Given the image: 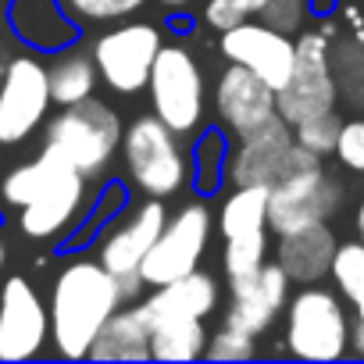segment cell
<instances>
[{"label":"cell","instance_id":"obj_1","mask_svg":"<svg viewBox=\"0 0 364 364\" xmlns=\"http://www.w3.org/2000/svg\"><path fill=\"white\" fill-rule=\"evenodd\" d=\"M122 304L129 300L122 296L118 279L100 264V257L68 254L50 275V346L68 360H82L104 321Z\"/></svg>","mask_w":364,"mask_h":364},{"label":"cell","instance_id":"obj_2","mask_svg":"<svg viewBox=\"0 0 364 364\" xmlns=\"http://www.w3.org/2000/svg\"><path fill=\"white\" fill-rule=\"evenodd\" d=\"M118 157L129 190L139 197L171 200L190 186V150L182 146V136L168 129L154 111L136 114L125 125Z\"/></svg>","mask_w":364,"mask_h":364},{"label":"cell","instance_id":"obj_3","mask_svg":"<svg viewBox=\"0 0 364 364\" xmlns=\"http://www.w3.org/2000/svg\"><path fill=\"white\" fill-rule=\"evenodd\" d=\"M122 132H125L122 114L100 97L58 107V114L43 122V143L54 146L68 164H75L90 182L107 178L114 154L122 146Z\"/></svg>","mask_w":364,"mask_h":364},{"label":"cell","instance_id":"obj_4","mask_svg":"<svg viewBox=\"0 0 364 364\" xmlns=\"http://www.w3.org/2000/svg\"><path fill=\"white\" fill-rule=\"evenodd\" d=\"M282 346L296 360H339L350 353L353 318L336 286L307 282L286 300Z\"/></svg>","mask_w":364,"mask_h":364},{"label":"cell","instance_id":"obj_5","mask_svg":"<svg viewBox=\"0 0 364 364\" xmlns=\"http://www.w3.org/2000/svg\"><path fill=\"white\" fill-rule=\"evenodd\" d=\"M40 154L47 161V175H43L40 193L18 211V229L40 243H50V240L68 243L75 229L86 222L90 204H93L90 178L75 164H68L54 146L43 143Z\"/></svg>","mask_w":364,"mask_h":364},{"label":"cell","instance_id":"obj_6","mask_svg":"<svg viewBox=\"0 0 364 364\" xmlns=\"http://www.w3.org/2000/svg\"><path fill=\"white\" fill-rule=\"evenodd\" d=\"M146 97H150V111L178 136H193L204 125L208 114L204 65L186 43L171 40L161 47L146 79Z\"/></svg>","mask_w":364,"mask_h":364},{"label":"cell","instance_id":"obj_7","mask_svg":"<svg viewBox=\"0 0 364 364\" xmlns=\"http://www.w3.org/2000/svg\"><path fill=\"white\" fill-rule=\"evenodd\" d=\"M339 82L332 68V36L325 29L296 33V61L282 90H275V111L282 122L296 125L321 111H336Z\"/></svg>","mask_w":364,"mask_h":364},{"label":"cell","instance_id":"obj_8","mask_svg":"<svg viewBox=\"0 0 364 364\" xmlns=\"http://www.w3.org/2000/svg\"><path fill=\"white\" fill-rule=\"evenodd\" d=\"M164 47V33L154 22H114L104 26L100 36L90 43V54L100 72V86L118 97H136L146 90L150 68Z\"/></svg>","mask_w":364,"mask_h":364},{"label":"cell","instance_id":"obj_9","mask_svg":"<svg viewBox=\"0 0 364 364\" xmlns=\"http://www.w3.org/2000/svg\"><path fill=\"white\" fill-rule=\"evenodd\" d=\"M211 232H215V215L204 197L182 204L175 215H168L161 236L154 240V247L146 250L139 264L143 286H164V282H175L182 275L197 272L208 254Z\"/></svg>","mask_w":364,"mask_h":364},{"label":"cell","instance_id":"obj_10","mask_svg":"<svg viewBox=\"0 0 364 364\" xmlns=\"http://www.w3.org/2000/svg\"><path fill=\"white\" fill-rule=\"evenodd\" d=\"M50 75L40 50L15 54L0 75V146H18L50 118Z\"/></svg>","mask_w":364,"mask_h":364},{"label":"cell","instance_id":"obj_11","mask_svg":"<svg viewBox=\"0 0 364 364\" xmlns=\"http://www.w3.org/2000/svg\"><path fill=\"white\" fill-rule=\"evenodd\" d=\"M343 208V182L328 175L325 161L293 175H282L268 186V229L272 236L296 232L328 222Z\"/></svg>","mask_w":364,"mask_h":364},{"label":"cell","instance_id":"obj_12","mask_svg":"<svg viewBox=\"0 0 364 364\" xmlns=\"http://www.w3.org/2000/svg\"><path fill=\"white\" fill-rule=\"evenodd\" d=\"M168 222V204L161 197H136L129 200L100 232H97V257L111 275H139V264L154 240Z\"/></svg>","mask_w":364,"mask_h":364},{"label":"cell","instance_id":"obj_13","mask_svg":"<svg viewBox=\"0 0 364 364\" xmlns=\"http://www.w3.org/2000/svg\"><path fill=\"white\" fill-rule=\"evenodd\" d=\"M50 343V311L26 275L0 286V360H33Z\"/></svg>","mask_w":364,"mask_h":364},{"label":"cell","instance_id":"obj_14","mask_svg":"<svg viewBox=\"0 0 364 364\" xmlns=\"http://www.w3.org/2000/svg\"><path fill=\"white\" fill-rule=\"evenodd\" d=\"M218 50L229 65H243L272 90H282L296 61V36L261 18H243L240 26L218 33Z\"/></svg>","mask_w":364,"mask_h":364},{"label":"cell","instance_id":"obj_15","mask_svg":"<svg viewBox=\"0 0 364 364\" xmlns=\"http://www.w3.org/2000/svg\"><path fill=\"white\" fill-rule=\"evenodd\" d=\"M289 293H293L289 275L282 272V264L275 257H268L257 272L229 279V311L222 321L236 325L250 336H264L282 318Z\"/></svg>","mask_w":364,"mask_h":364},{"label":"cell","instance_id":"obj_16","mask_svg":"<svg viewBox=\"0 0 364 364\" xmlns=\"http://www.w3.org/2000/svg\"><path fill=\"white\" fill-rule=\"evenodd\" d=\"M211 111H215V125H222L229 136H243L279 114L275 90L243 65H225V72L215 79Z\"/></svg>","mask_w":364,"mask_h":364},{"label":"cell","instance_id":"obj_17","mask_svg":"<svg viewBox=\"0 0 364 364\" xmlns=\"http://www.w3.org/2000/svg\"><path fill=\"white\" fill-rule=\"evenodd\" d=\"M289 146H293V125L282 122L279 114L236 136L229 150V186H272L282 171Z\"/></svg>","mask_w":364,"mask_h":364},{"label":"cell","instance_id":"obj_18","mask_svg":"<svg viewBox=\"0 0 364 364\" xmlns=\"http://www.w3.org/2000/svg\"><path fill=\"white\" fill-rule=\"evenodd\" d=\"M136 304L143 307L150 325H157V321H182V318L208 321L218 311V304H222V286H218V279L211 272L197 268V272L182 275L175 282L150 286V293L139 296Z\"/></svg>","mask_w":364,"mask_h":364},{"label":"cell","instance_id":"obj_19","mask_svg":"<svg viewBox=\"0 0 364 364\" xmlns=\"http://www.w3.org/2000/svg\"><path fill=\"white\" fill-rule=\"evenodd\" d=\"M4 18L15 40L40 54H58L82 40V29L65 15L61 0H8Z\"/></svg>","mask_w":364,"mask_h":364},{"label":"cell","instance_id":"obj_20","mask_svg":"<svg viewBox=\"0 0 364 364\" xmlns=\"http://www.w3.org/2000/svg\"><path fill=\"white\" fill-rule=\"evenodd\" d=\"M336 232L328 222L296 229V232H282L275 236V261L282 264V272L289 275L293 286H307V282H325L332 257H336Z\"/></svg>","mask_w":364,"mask_h":364},{"label":"cell","instance_id":"obj_21","mask_svg":"<svg viewBox=\"0 0 364 364\" xmlns=\"http://www.w3.org/2000/svg\"><path fill=\"white\" fill-rule=\"evenodd\" d=\"M150 332H154L150 318L143 314V307L136 300H129L104 321L86 360H104V364L107 360H114V364L118 360H129V364L150 360Z\"/></svg>","mask_w":364,"mask_h":364},{"label":"cell","instance_id":"obj_22","mask_svg":"<svg viewBox=\"0 0 364 364\" xmlns=\"http://www.w3.org/2000/svg\"><path fill=\"white\" fill-rule=\"evenodd\" d=\"M190 150V186L197 197H215L225 190L229 182V132L222 125H200Z\"/></svg>","mask_w":364,"mask_h":364},{"label":"cell","instance_id":"obj_23","mask_svg":"<svg viewBox=\"0 0 364 364\" xmlns=\"http://www.w3.org/2000/svg\"><path fill=\"white\" fill-rule=\"evenodd\" d=\"M47 75H50V100H54V107H68V104H79L86 97H97V86H100L97 61H93L90 47H82L79 40L72 47L58 50L47 61Z\"/></svg>","mask_w":364,"mask_h":364},{"label":"cell","instance_id":"obj_24","mask_svg":"<svg viewBox=\"0 0 364 364\" xmlns=\"http://www.w3.org/2000/svg\"><path fill=\"white\" fill-rule=\"evenodd\" d=\"M215 225H218L222 240L264 232L268 229V186H232V193H225V200L218 208Z\"/></svg>","mask_w":364,"mask_h":364},{"label":"cell","instance_id":"obj_25","mask_svg":"<svg viewBox=\"0 0 364 364\" xmlns=\"http://www.w3.org/2000/svg\"><path fill=\"white\" fill-rule=\"evenodd\" d=\"M208 346V325L200 318L157 321L150 332V360H200Z\"/></svg>","mask_w":364,"mask_h":364},{"label":"cell","instance_id":"obj_26","mask_svg":"<svg viewBox=\"0 0 364 364\" xmlns=\"http://www.w3.org/2000/svg\"><path fill=\"white\" fill-rule=\"evenodd\" d=\"M150 0H61L65 15L86 33V29H104L125 18H136Z\"/></svg>","mask_w":364,"mask_h":364},{"label":"cell","instance_id":"obj_27","mask_svg":"<svg viewBox=\"0 0 364 364\" xmlns=\"http://www.w3.org/2000/svg\"><path fill=\"white\" fill-rule=\"evenodd\" d=\"M129 204V182L125 178H107L104 182V190L100 193H93V204H90V215H86V222L75 229V236L68 240V247H79V243H86V240H93L122 208Z\"/></svg>","mask_w":364,"mask_h":364},{"label":"cell","instance_id":"obj_28","mask_svg":"<svg viewBox=\"0 0 364 364\" xmlns=\"http://www.w3.org/2000/svg\"><path fill=\"white\" fill-rule=\"evenodd\" d=\"M272 254V229L264 232H247V236H229L225 250H222V268L229 279L236 275H250L257 272Z\"/></svg>","mask_w":364,"mask_h":364},{"label":"cell","instance_id":"obj_29","mask_svg":"<svg viewBox=\"0 0 364 364\" xmlns=\"http://www.w3.org/2000/svg\"><path fill=\"white\" fill-rule=\"evenodd\" d=\"M328 279H332L336 293H339L346 304H353V300L364 293V243H360V240H346V243L336 247Z\"/></svg>","mask_w":364,"mask_h":364},{"label":"cell","instance_id":"obj_30","mask_svg":"<svg viewBox=\"0 0 364 364\" xmlns=\"http://www.w3.org/2000/svg\"><path fill=\"white\" fill-rule=\"evenodd\" d=\"M43 175H47L43 154H36L33 161H26V164H18V168H11L4 178H0V204H8V208L22 211V208L40 193Z\"/></svg>","mask_w":364,"mask_h":364},{"label":"cell","instance_id":"obj_31","mask_svg":"<svg viewBox=\"0 0 364 364\" xmlns=\"http://www.w3.org/2000/svg\"><path fill=\"white\" fill-rule=\"evenodd\" d=\"M339 125H343V118L336 111H321V114L304 118V122L293 125V143L318 154V157H332L336 139H339Z\"/></svg>","mask_w":364,"mask_h":364},{"label":"cell","instance_id":"obj_32","mask_svg":"<svg viewBox=\"0 0 364 364\" xmlns=\"http://www.w3.org/2000/svg\"><path fill=\"white\" fill-rule=\"evenodd\" d=\"M204 357H211V360H250V357H257V336L222 321L215 332H208Z\"/></svg>","mask_w":364,"mask_h":364},{"label":"cell","instance_id":"obj_33","mask_svg":"<svg viewBox=\"0 0 364 364\" xmlns=\"http://www.w3.org/2000/svg\"><path fill=\"white\" fill-rule=\"evenodd\" d=\"M332 157H336L346 171L364 175V114L346 118V122L339 125V139H336Z\"/></svg>","mask_w":364,"mask_h":364},{"label":"cell","instance_id":"obj_34","mask_svg":"<svg viewBox=\"0 0 364 364\" xmlns=\"http://www.w3.org/2000/svg\"><path fill=\"white\" fill-rule=\"evenodd\" d=\"M243 18L247 15L232 4V0H208V4H204V26L215 29V33H225V29L240 26Z\"/></svg>","mask_w":364,"mask_h":364},{"label":"cell","instance_id":"obj_35","mask_svg":"<svg viewBox=\"0 0 364 364\" xmlns=\"http://www.w3.org/2000/svg\"><path fill=\"white\" fill-rule=\"evenodd\" d=\"M332 11H336V0H307V15H311V18H318V22H321V18H328Z\"/></svg>","mask_w":364,"mask_h":364},{"label":"cell","instance_id":"obj_36","mask_svg":"<svg viewBox=\"0 0 364 364\" xmlns=\"http://www.w3.org/2000/svg\"><path fill=\"white\" fill-rule=\"evenodd\" d=\"M350 353H353V357H364V321H353V332H350Z\"/></svg>","mask_w":364,"mask_h":364},{"label":"cell","instance_id":"obj_37","mask_svg":"<svg viewBox=\"0 0 364 364\" xmlns=\"http://www.w3.org/2000/svg\"><path fill=\"white\" fill-rule=\"evenodd\" d=\"M232 4L247 15V18H257L261 11H264V4H268V0H232Z\"/></svg>","mask_w":364,"mask_h":364},{"label":"cell","instance_id":"obj_38","mask_svg":"<svg viewBox=\"0 0 364 364\" xmlns=\"http://www.w3.org/2000/svg\"><path fill=\"white\" fill-rule=\"evenodd\" d=\"M157 4H161L164 11H171V15H186L197 0H157Z\"/></svg>","mask_w":364,"mask_h":364},{"label":"cell","instance_id":"obj_39","mask_svg":"<svg viewBox=\"0 0 364 364\" xmlns=\"http://www.w3.org/2000/svg\"><path fill=\"white\" fill-rule=\"evenodd\" d=\"M353 225H357V240L364 243V197H360V204H357V215H353Z\"/></svg>","mask_w":364,"mask_h":364},{"label":"cell","instance_id":"obj_40","mask_svg":"<svg viewBox=\"0 0 364 364\" xmlns=\"http://www.w3.org/2000/svg\"><path fill=\"white\" fill-rule=\"evenodd\" d=\"M350 311H353V321H364V293L350 304Z\"/></svg>","mask_w":364,"mask_h":364},{"label":"cell","instance_id":"obj_41","mask_svg":"<svg viewBox=\"0 0 364 364\" xmlns=\"http://www.w3.org/2000/svg\"><path fill=\"white\" fill-rule=\"evenodd\" d=\"M0 268H4V243H0Z\"/></svg>","mask_w":364,"mask_h":364},{"label":"cell","instance_id":"obj_42","mask_svg":"<svg viewBox=\"0 0 364 364\" xmlns=\"http://www.w3.org/2000/svg\"><path fill=\"white\" fill-rule=\"evenodd\" d=\"M4 8H8V0H0V11H4Z\"/></svg>","mask_w":364,"mask_h":364}]
</instances>
